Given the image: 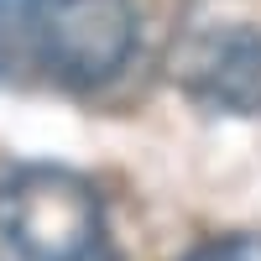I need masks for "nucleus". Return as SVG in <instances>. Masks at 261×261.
<instances>
[{
	"label": "nucleus",
	"mask_w": 261,
	"mask_h": 261,
	"mask_svg": "<svg viewBox=\"0 0 261 261\" xmlns=\"http://www.w3.org/2000/svg\"><path fill=\"white\" fill-rule=\"evenodd\" d=\"M0 235L21 261H94L105 204L68 167H21L0 183Z\"/></svg>",
	"instance_id": "f257e3e1"
},
{
	"label": "nucleus",
	"mask_w": 261,
	"mask_h": 261,
	"mask_svg": "<svg viewBox=\"0 0 261 261\" xmlns=\"http://www.w3.org/2000/svg\"><path fill=\"white\" fill-rule=\"evenodd\" d=\"M136 37H141L136 0H47L32 32L47 73H58L73 89L110 84L130 63Z\"/></svg>",
	"instance_id": "f03ea898"
},
{
	"label": "nucleus",
	"mask_w": 261,
	"mask_h": 261,
	"mask_svg": "<svg viewBox=\"0 0 261 261\" xmlns=\"http://www.w3.org/2000/svg\"><path fill=\"white\" fill-rule=\"evenodd\" d=\"M172 73L204 105L256 110L261 105V32L251 21H209L172 53Z\"/></svg>",
	"instance_id": "7ed1b4c3"
},
{
	"label": "nucleus",
	"mask_w": 261,
	"mask_h": 261,
	"mask_svg": "<svg viewBox=\"0 0 261 261\" xmlns=\"http://www.w3.org/2000/svg\"><path fill=\"white\" fill-rule=\"evenodd\" d=\"M188 261H261V235H225V241H209Z\"/></svg>",
	"instance_id": "20e7f679"
},
{
	"label": "nucleus",
	"mask_w": 261,
	"mask_h": 261,
	"mask_svg": "<svg viewBox=\"0 0 261 261\" xmlns=\"http://www.w3.org/2000/svg\"><path fill=\"white\" fill-rule=\"evenodd\" d=\"M47 0H0V37H32Z\"/></svg>",
	"instance_id": "39448f33"
}]
</instances>
